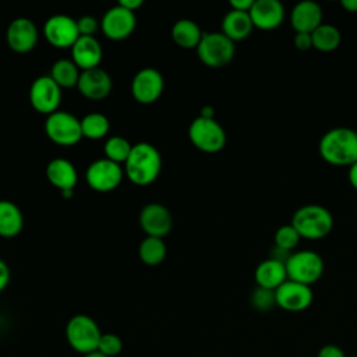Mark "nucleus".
<instances>
[{
  "label": "nucleus",
  "mask_w": 357,
  "mask_h": 357,
  "mask_svg": "<svg viewBox=\"0 0 357 357\" xmlns=\"http://www.w3.org/2000/svg\"><path fill=\"white\" fill-rule=\"evenodd\" d=\"M318 152L329 165L350 167L357 162V131L349 127L328 130L319 139Z\"/></svg>",
  "instance_id": "1"
},
{
  "label": "nucleus",
  "mask_w": 357,
  "mask_h": 357,
  "mask_svg": "<svg viewBox=\"0 0 357 357\" xmlns=\"http://www.w3.org/2000/svg\"><path fill=\"white\" fill-rule=\"evenodd\" d=\"M162 170V155L151 142H137L124 163V174L137 185L153 183Z\"/></svg>",
  "instance_id": "2"
},
{
  "label": "nucleus",
  "mask_w": 357,
  "mask_h": 357,
  "mask_svg": "<svg viewBox=\"0 0 357 357\" xmlns=\"http://www.w3.org/2000/svg\"><path fill=\"white\" fill-rule=\"evenodd\" d=\"M290 223L301 238L321 240L332 231L333 216L328 208L319 204H307L296 209Z\"/></svg>",
  "instance_id": "3"
},
{
  "label": "nucleus",
  "mask_w": 357,
  "mask_h": 357,
  "mask_svg": "<svg viewBox=\"0 0 357 357\" xmlns=\"http://www.w3.org/2000/svg\"><path fill=\"white\" fill-rule=\"evenodd\" d=\"M64 333L68 346L78 354L84 356L98 350L99 339L103 332L92 317L77 314L67 321Z\"/></svg>",
  "instance_id": "4"
},
{
  "label": "nucleus",
  "mask_w": 357,
  "mask_h": 357,
  "mask_svg": "<svg viewBox=\"0 0 357 357\" xmlns=\"http://www.w3.org/2000/svg\"><path fill=\"white\" fill-rule=\"evenodd\" d=\"M287 279L311 286L317 283L325 271L322 257L311 250H301L291 252L286 261Z\"/></svg>",
  "instance_id": "5"
},
{
  "label": "nucleus",
  "mask_w": 357,
  "mask_h": 357,
  "mask_svg": "<svg viewBox=\"0 0 357 357\" xmlns=\"http://www.w3.org/2000/svg\"><path fill=\"white\" fill-rule=\"evenodd\" d=\"M199 60L211 68H219L231 61L236 53V46L222 31L204 32L202 39L195 49Z\"/></svg>",
  "instance_id": "6"
},
{
  "label": "nucleus",
  "mask_w": 357,
  "mask_h": 357,
  "mask_svg": "<svg viewBox=\"0 0 357 357\" xmlns=\"http://www.w3.org/2000/svg\"><path fill=\"white\" fill-rule=\"evenodd\" d=\"M188 138L191 144L206 153H216L226 145V131L215 119L202 116L195 117L188 127Z\"/></svg>",
  "instance_id": "7"
},
{
  "label": "nucleus",
  "mask_w": 357,
  "mask_h": 357,
  "mask_svg": "<svg viewBox=\"0 0 357 357\" xmlns=\"http://www.w3.org/2000/svg\"><path fill=\"white\" fill-rule=\"evenodd\" d=\"M45 134L60 146H73L82 138L81 119L66 110H57L45 120Z\"/></svg>",
  "instance_id": "8"
},
{
  "label": "nucleus",
  "mask_w": 357,
  "mask_h": 357,
  "mask_svg": "<svg viewBox=\"0 0 357 357\" xmlns=\"http://www.w3.org/2000/svg\"><path fill=\"white\" fill-rule=\"evenodd\" d=\"M124 177V167L106 158L96 159L86 167V184L98 192H110L116 190Z\"/></svg>",
  "instance_id": "9"
},
{
  "label": "nucleus",
  "mask_w": 357,
  "mask_h": 357,
  "mask_svg": "<svg viewBox=\"0 0 357 357\" xmlns=\"http://www.w3.org/2000/svg\"><path fill=\"white\" fill-rule=\"evenodd\" d=\"M61 88L50 75H39L29 86L28 98L31 106L42 114H52L59 110L61 103Z\"/></svg>",
  "instance_id": "10"
},
{
  "label": "nucleus",
  "mask_w": 357,
  "mask_h": 357,
  "mask_svg": "<svg viewBox=\"0 0 357 357\" xmlns=\"http://www.w3.org/2000/svg\"><path fill=\"white\" fill-rule=\"evenodd\" d=\"M43 36L57 49H71L81 36L77 20L67 14H54L43 24Z\"/></svg>",
  "instance_id": "11"
},
{
  "label": "nucleus",
  "mask_w": 357,
  "mask_h": 357,
  "mask_svg": "<svg viewBox=\"0 0 357 357\" xmlns=\"http://www.w3.org/2000/svg\"><path fill=\"white\" fill-rule=\"evenodd\" d=\"M137 26V17L134 11H130L119 3L102 15L100 31L112 40H121L128 38Z\"/></svg>",
  "instance_id": "12"
},
{
  "label": "nucleus",
  "mask_w": 357,
  "mask_h": 357,
  "mask_svg": "<svg viewBox=\"0 0 357 357\" xmlns=\"http://www.w3.org/2000/svg\"><path fill=\"white\" fill-rule=\"evenodd\" d=\"M165 88V78L162 73L153 67H144L135 73L131 81L132 98L142 105L156 102Z\"/></svg>",
  "instance_id": "13"
},
{
  "label": "nucleus",
  "mask_w": 357,
  "mask_h": 357,
  "mask_svg": "<svg viewBox=\"0 0 357 357\" xmlns=\"http://www.w3.org/2000/svg\"><path fill=\"white\" fill-rule=\"evenodd\" d=\"M314 300L311 286L287 279L275 290L276 305L289 312H301L307 310Z\"/></svg>",
  "instance_id": "14"
},
{
  "label": "nucleus",
  "mask_w": 357,
  "mask_h": 357,
  "mask_svg": "<svg viewBox=\"0 0 357 357\" xmlns=\"http://www.w3.org/2000/svg\"><path fill=\"white\" fill-rule=\"evenodd\" d=\"M138 223L146 236L163 238L173 227V216L163 204L149 202L139 211Z\"/></svg>",
  "instance_id": "15"
},
{
  "label": "nucleus",
  "mask_w": 357,
  "mask_h": 357,
  "mask_svg": "<svg viewBox=\"0 0 357 357\" xmlns=\"http://www.w3.org/2000/svg\"><path fill=\"white\" fill-rule=\"evenodd\" d=\"M39 32L35 22L26 17L14 18L6 31V40L10 49L17 53H28L38 43Z\"/></svg>",
  "instance_id": "16"
},
{
  "label": "nucleus",
  "mask_w": 357,
  "mask_h": 357,
  "mask_svg": "<svg viewBox=\"0 0 357 357\" xmlns=\"http://www.w3.org/2000/svg\"><path fill=\"white\" fill-rule=\"evenodd\" d=\"M77 88L84 98L91 100H102L112 92L113 81L106 70L95 67L81 71Z\"/></svg>",
  "instance_id": "17"
},
{
  "label": "nucleus",
  "mask_w": 357,
  "mask_h": 357,
  "mask_svg": "<svg viewBox=\"0 0 357 357\" xmlns=\"http://www.w3.org/2000/svg\"><path fill=\"white\" fill-rule=\"evenodd\" d=\"M248 14L254 28L271 31L282 25L284 20V7L279 0H254Z\"/></svg>",
  "instance_id": "18"
},
{
  "label": "nucleus",
  "mask_w": 357,
  "mask_h": 357,
  "mask_svg": "<svg viewBox=\"0 0 357 357\" xmlns=\"http://www.w3.org/2000/svg\"><path fill=\"white\" fill-rule=\"evenodd\" d=\"M322 18L321 6L312 0L298 1L290 13V22L296 32L312 33L322 24Z\"/></svg>",
  "instance_id": "19"
},
{
  "label": "nucleus",
  "mask_w": 357,
  "mask_h": 357,
  "mask_svg": "<svg viewBox=\"0 0 357 357\" xmlns=\"http://www.w3.org/2000/svg\"><path fill=\"white\" fill-rule=\"evenodd\" d=\"M70 50L71 60L81 71L99 67L102 61L103 49L95 36H79Z\"/></svg>",
  "instance_id": "20"
},
{
  "label": "nucleus",
  "mask_w": 357,
  "mask_h": 357,
  "mask_svg": "<svg viewBox=\"0 0 357 357\" xmlns=\"http://www.w3.org/2000/svg\"><path fill=\"white\" fill-rule=\"evenodd\" d=\"M46 178L47 181L63 191H70L75 188L78 183V172L70 160L64 158H54L46 165Z\"/></svg>",
  "instance_id": "21"
},
{
  "label": "nucleus",
  "mask_w": 357,
  "mask_h": 357,
  "mask_svg": "<svg viewBox=\"0 0 357 357\" xmlns=\"http://www.w3.org/2000/svg\"><path fill=\"white\" fill-rule=\"evenodd\" d=\"M254 279L258 287L275 291L287 280L286 265L284 262L269 257L257 265Z\"/></svg>",
  "instance_id": "22"
},
{
  "label": "nucleus",
  "mask_w": 357,
  "mask_h": 357,
  "mask_svg": "<svg viewBox=\"0 0 357 357\" xmlns=\"http://www.w3.org/2000/svg\"><path fill=\"white\" fill-rule=\"evenodd\" d=\"M254 25L248 13L229 10L222 20V32L233 42L243 40L250 36Z\"/></svg>",
  "instance_id": "23"
},
{
  "label": "nucleus",
  "mask_w": 357,
  "mask_h": 357,
  "mask_svg": "<svg viewBox=\"0 0 357 357\" xmlns=\"http://www.w3.org/2000/svg\"><path fill=\"white\" fill-rule=\"evenodd\" d=\"M24 227V215L20 206L10 199H0V236L13 238Z\"/></svg>",
  "instance_id": "24"
},
{
  "label": "nucleus",
  "mask_w": 357,
  "mask_h": 357,
  "mask_svg": "<svg viewBox=\"0 0 357 357\" xmlns=\"http://www.w3.org/2000/svg\"><path fill=\"white\" fill-rule=\"evenodd\" d=\"M202 35L199 25L190 18L177 20L172 26V39L183 49H197Z\"/></svg>",
  "instance_id": "25"
},
{
  "label": "nucleus",
  "mask_w": 357,
  "mask_h": 357,
  "mask_svg": "<svg viewBox=\"0 0 357 357\" xmlns=\"http://www.w3.org/2000/svg\"><path fill=\"white\" fill-rule=\"evenodd\" d=\"M79 74H81V70L77 67V64L71 59H60L53 63L49 75L63 89V88L77 86Z\"/></svg>",
  "instance_id": "26"
},
{
  "label": "nucleus",
  "mask_w": 357,
  "mask_h": 357,
  "mask_svg": "<svg viewBox=\"0 0 357 357\" xmlns=\"http://www.w3.org/2000/svg\"><path fill=\"white\" fill-rule=\"evenodd\" d=\"M167 248L165 244V240L160 237H152L146 236L138 247V257L139 259L149 266L159 265L166 258Z\"/></svg>",
  "instance_id": "27"
},
{
  "label": "nucleus",
  "mask_w": 357,
  "mask_h": 357,
  "mask_svg": "<svg viewBox=\"0 0 357 357\" xmlns=\"http://www.w3.org/2000/svg\"><path fill=\"white\" fill-rule=\"evenodd\" d=\"M312 47L319 52H333L342 42V33L337 26L322 22L312 33Z\"/></svg>",
  "instance_id": "28"
},
{
  "label": "nucleus",
  "mask_w": 357,
  "mask_h": 357,
  "mask_svg": "<svg viewBox=\"0 0 357 357\" xmlns=\"http://www.w3.org/2000/svg\"><path fill=\"white\" fill-rule=\"evenodd\" d=\"M82 137L88 139L105 138L110 130V121L103 113L92 112L81 119Z\"/></svg>",
  "instance_id": "29"
},
{
  "label": "nucleus",
  "mask_w": 357,
  "mask_h": 357,
  "mask_svg": "<svg viewBox=\"0 0 357 357\" xmlns=\"http://www.w3.org/2000/svg\"><path fill=\"white\" fill-rule=\"evenodd\" d=\"M131 148H132V144L123 135L109 137L103 145L105 158L112 162H116L119 165L126 163V160L131 152Z\"/></svg>",
  "instance_id": "30"
},
{
  "label": "nucleus",
  "mask_w": 357,
  "mask_h": 357,
  "mask_svg": "<svg viewBox=\"0 0 357 357\" xmlns=\"http://www.w3.org/2000/svg\"><path fill=\"white\" fill-rule=\"evenodd\" d=\"M300 240H301V237L297 233V230L293 227L291 223L282 225L280 227L276 229V231L273 234L275 247L289 251V252H291V250H294L297 247Z\"/></svg>",
  "instance_id": "31"
},
{
  "label": "nucleus",
  "mask_w": 357,
  "mask_h": 357,
  "mask_svg": "<svg viewBox=\"0 0 357 357\" xmlns=\"http://www.w3.org/2000/svg\"><path fill=\"white\" fill-rule=\"evenodd\" d=\"M123 350V340L119 335L106 332L102 333L98 344V351L102 353L106 357H116L121 353Z\"/></svg>",
  "instance_id": "32"
},
{
  "label": "nucleus",
  "mask_w": 357,
  "mask_h": 357,
  "mask_svg": "<svg viewBox=\"0 0 357 357\" xmlns=\"http://www.w3.org/2000/svg\"><path fill=\"white\" fill-rule=\"evenodd\" d=\"M251 304L258 311L271 310L273 305H276L275 291L257 286V289H254V291L251 293Z\"/></svg>",
  "instance_id": "33"
},
{
  "label": "nucleus",
  "mask_w": 357,
  "mask_h": 357,
  "mask_svg": "<svg viewBox=\"0 0 357 357\" xmlns=\"http://www.w3.org/2000/svg\"><path fill=\"white\" fill-rule=\"evenodd\" d=\"M78 31L81 36H95L98 28H100V21H98L93 15H82L77 20Z\"/></svg>",
  "instance_id": "34"
},
{
  "label": "nucleus",
  "mask_w": 357,
  "mask_h": 357,
  "mask_svg": "<svg viewBox=\"0 0 357 357\" xmlns=\"http://www.w3.org/2000/svg\"><path fill=\"white\" fill-rule=\"evenodd\" d=\"M317 357H346V354H344L343 349L339 347L337 344L328 343V344H324V346L318 350Z\"/></svg>",
  "instance_id": "35"
},
{
  "label": "nucleus",
  "mask_w": 357,
  "mask_h": 357,
  "mask_svg": "<svg viewBox=\"0 0 357 357\" xmlns=\"http://www.w3.org/2000/svg\"><path fill=\"white\" fill-rule=\"evenodd\" d=\"M293 43L298 50H308L312 47V36L307 32H296Z\"/></svg>",
  "instance_id": "36"
},
{
  "label": "nucleus",
  "mask_w": 357,
  "mask_h": 357,
  "mask_svg": "<svg viewBox=\"0 0 357 357\" xmlns=\"http://www.w3.org/2000/svg\"><path fill=\"white\" fill-rule=\"evenodd\" d=\"M10 278H11L10 268H8L7 262L0 258V293H1L3 290H6V287L8 286Z\"/></svg>",
  "instance_id": "37"
},
{
  "label": "nucleus",
  "mask_w": 357,
  "mask_h": 357,
  "mask_svg": "<svg viewBox=\"0 0 357 357\" xmlns=\"http://www.w3.org/2000/svg\"><path fill=\"white\" fill-rule=\"evenodd\" d=\"M229 4H230L231 10L248 13L254 4V0H230Z\"/></svg>",
  "instance_id": "38"
},
{
  "label": "nucleus",
  "mask_w": 357,
  "mask_h": 357,
  "mask_svg": "<svg viewBox=\"0 0 357 357\" xmlns=\"http://www.w3.org/2000/svg\"><path fill=\"white\" fill-rule=\"evenodd\" d=\"M119 4L123 6L124 8L135 13V10H138L142 6V0H120Z\"/></svg>",
  "instance_id": "39"
},
{
  "label": "nucleus",
  "mask_w": 357,
  "mask_h": 357,
  "mask_svg": "<svg viewBox=\"0 0 357 357\" xmlns=\"http://www.w3.org/2000/svg\"><path fill=\"white\" fill-rule=\"evenodd\" d=\"M347 177H349L350 185H351L354 190H357V162L353 163V165L349 167Z\"/></svg>",
  "instance_id": "40"
},
{
  "label": "nucleus",
  "mask_w": 357,
  "mask_h": 357,
  "mask_svg": "<svg viewBox=\"0 0 357 357\" xmlns=\"http://www.w3.org/2000/svg\"><path fill=\"white\" fill-rule=\"evenodd\" d=\"M340 6L349 13H357V0H342Z\"/></svg>",
  "instance_id": "41"
},
{
  "label": "nucleus",
  "mask_w": 357,
  "mask_h": 357,
  "mask_svg": "<svg viewBox=\"0 0 357 357\" xmlns=\"http://www.w3.org/2000/svg\"><path fill=\"white\" fill-rule=\"evenodd\" d=\"M213 107L212 106H204L202 109H201V114L199 116H202V117H206V119H215L213 117Z\"/></svg>",
  "instance_id": "42"
},
{
  "label": "nucleus",
  "mask_w": 357,
  "mask_h": 357,
  "mask_svg": "<svg viewBox=\"0 0 357 357\" xmlns=\"http://www.w3.org/2000/svg\"><path fill=\"white\" fill-rule=\"evenodd\" d=\"M82 357H106V356H103L102 353H99L98 350L96 351H92V353H88V354H84Z\"/></svg>",
  "instance_id": "43"
},
{
  "label": "nucleus",
  "mask_w": 357,
  "mask_h": 357,
  "mask_svg": "<svg viewBox=\"0 0 357 357\" xmlns=\"http://www.w3.org/2000/svg\"><path fill=\"white\" fill-rule=\"evenodd\" d=\"M350 357H357V356H350Z\"/></svg>",
  "instance_id": "44"
}]
</instances>
